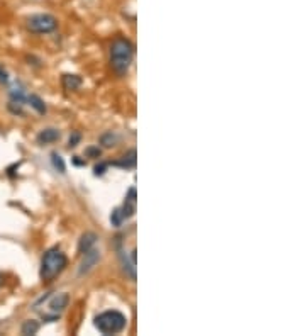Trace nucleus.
<instances>
[{
  "label": "nucleus",
  "mask_w": 305,
  "mask_h": 336,
  "mask_svg": "<svg viewBox=\"0 0 305 336\" xmlns=\"http://www.w3.org/2000/svg\"><path fill=\"white\" fill-rule=\"evenodd\" d=\"M3 284H5V275H3V273L0 272V287H2Z\"/></svg>",
  "instance_id": "a878e982"
},
{
  "label": "nucleus",
  "mask_w": 305,
  "mask_h": 336,
  "mask_svg": "<svg viewBox=\"0 0 305 336\" xmlns=\"http://www.w3.org/2000/svg\"><path fill=\"white\" fill-rule=\"evenodd\" d=\"M26 27L34 34H49L58 29V19L53 14H34L27 17Z\"/></svg>",
  "instance_id": "39448f33"
},
{
  "label": "nucleus",
  "mask_w": 305,
  "mask_h": 336,
  "mask_svg": "<svg viewBox=\"0 0 305 336\" xmlns=\"http://www.w3.org/2000/svg\"><path fill=\"white\" fill-rule=\"evenodd\" d=\"M85 156H86V158H100L102 149L98 146H88L85 149Z\"/></svg>",
  "instance_id": "aec40b11"
},
{
  "label": "nucleus",
  "mask_w": 305,
  "mask_h": 336,
  "mask_svg": "<svg viewBox=\"0 0 305 336\" xmlns=\"http://www.w3.org/2000/svg\"><path fill=\"white\" fill-rule=\"evenodd\" d=\"M67 265H68V258L60 248L58 246L49 248V250L43 255V258H41L39 279L43 280V284L53 282L61 272L65 270V268H67Z\"/></svg>",
  "instance_id": "7ed1b4c3"
},
{
  "label": "nucleus",
  "mask_w": 305,
  "mask_h": 336,
  "mask_svg": "<svg viewBox=\"0 0 305 336\" xmlns=\"http://www.w3.org/2000/svg\"><path fill=\"white\" fill-rule=\"evenodd\" d=\"M51 163H53V168H55L58 173H67V163H65L63 156H61L60 153L56 151L51 153Z\"/></svg>",
  "instance_id": "dca6fc26"
},
{
  "label": "nucleus",
  "mask_w": 305,
  "mask_h": 336,
  "mask_svg": "<svg viewBox=\"0 0 305 336\" xmlns=\"http://www.w3.org/2000/svg\"><path fill=\"white\" fill-rule=\"evenodd\" d=\"M110 223H112V226H115V227H121L122 224L126 223L124 219H122L121 213H119V207H117V209H114V213L110 214Z\"/></svg>",
  "instance_id": "a211bd4d"
},
{
  "label": "nucleus",
  "mask_w": 305,
  "mask_h": 336,
  "mask_svg": "<svg viewBox=\"0 0 305 336\" xmlns=\"http://www.w3.org/2000/svg\"><path fill=\"white\" fill-rule=\"evenodd\" d=\"M134 60V44L127 37L117 36L110 43V68L115 75L124 77Z\"/></svg>",
  "instance_id": "f03ea898"
},
{
  "label": "nucleus",
  "mask_w": 305,
  "mask_h": 336,
  "mask_svg": "<svg viewBox=\"0 0 305 336\" xmlns=\"http://www.w3.org/2000/svg\"><path fill=\"white\" fill-rule=\"evenodd\" d=\"M9 97H10V102H17V104H22L24 106V104H26V99H27L26 87L20 84V82H15L9 90Z\"/></svg>",
  "instance_id": "9b49d317"
},
{
  "label": "nucleus",
  "mask_w": 305,
  "mask_h": 336,
  "mask_svg": "<svg viewBox=\"0 0 305 336\" xmlns=\"http://www.w3.org/2000/svg\"><path fill=\"white\" fill-rule=\"evenodd\" d=\"M26 102H27L29 106H31L36 112H38V114H41V115H44V114H46V112H48L46 104H44V101L39 97V95H36V94H27Z\"/></svg>",
  "instance_id": "4468645a"
},
{
  "label": "nucleus",
  "mask_w": 305,
  "mask_h": 336,
  "mask_svg": "<svg viewBox=\"0 0 305 336\" xmlns=\"http://www.w3.org/2000/svg\"><path fill=\"white\" fill-rule=\"evenodd\" d=\"M81 141V134L80 132H72V136H70V139H68V148L72 149V148H75V146H78V143Z\"/></svg>",
  "instance_id": "4be33fe9"
},
{
  "label": "nucleus",
  "mask_w": 305,
  "mask_h": 336,
  "mask_svg": "<svg viewBox=\"0 0 305 336\" xmlns=\"http://www.w3.org/2000/svg\"><path fill=\"white\" fill-rule=\"evenodd\" d=\"M60 138H61L60 129H56V127H44V129H41L38 132L36 141H38V144H41V146H44V144L56 143V141H60Z\"/></svg>",
  "instance_id": "1a4fd4ad"
},
{
  "label": "nucleus",
  "mask_w": 305,
  "mask_h": 336,
  "mask_svg": "<svg viewBox=\"0 0 305 336\" xmlns=\"http://www.w3.org/2000/svg\"><path fill=\"white\" fill-rule=\"evenodd\" d=\"M136 206H138V196H136V187H131L129 190H127L126 194V199H124V204L119 207V213H121L122 219L127 221V219H131L133 216L136 214Z\"/></svg>",
  "instance_id": "6e6552de"
},
{
  "label": "nucleus",
  "mask_w": 305,
  "mask_h": 336,
  "mask_svg": "<svg viewBox=\"0 0 305 336\" xmlns=\"http://www.w3.org/2000/svg\"><path fill=\"white\" fill-rule=\"evenodd\" d=\"M0 84H3V85L9 84V72H7L2 65H0Z\"/></svg>",
  "instance_id": "5701e85b"
},
{
  "label": "nucleus",
  "mask_w": 305,
  "mask_h": 336,
  "mask_svg": "<svg viewBox=\"0 0 305 336\" xmlns=\"http://www.w3.org/2000/svg\"><path fill=\"white\" fill-rule=\"evenodd\" d=\"M117 253H119V261H121L122 272L126 273V277H129L131 280H136V250L127 253L124 248H121V244H117Z\"/></svg>",
  "instance_id": "423d86ee"
},
{
  "label": "nucleus",
  "mask_w": 305,
  "mask_h": 336,
  "mask_svg": "<svg viewBox=\"0 0 305 336\" xmlns=\"http://www.w3.org/2000/svg\"><path fill=\"white\" fill-rule=\"evenodd\" d=\"M93 326L100 331L102 335H117L122 333L127 326V318L121 311H104L93 318Z\"/></svg>",
  "instance_id": "20e7f679"
},
{
  "label": "nucleus",
  "mask_w": 305,
  "mask_h": 336,
  "mask_svg": "<svg viewBox=\"0 0 305 336\" xmlns=\"http://www.w3.org/2000/svg\"><path fill=\"white\" fill-rule=\"evenodd\" d=\"M7 109H9L12 114L15 115H22L24 111H22V104H17V102H9V106H7Z\"/></svg>",
  "instance_id": "412c9836"
},
{
  "label": "nucleus",
  "mask_w": 305,
  "mask_h": 336,
  "mask_svg": "<svg viewBox=\"0 0 305 336\" xmlns=\"http://www.w3.org/2000/svg\"><path fill=\"white\" fill-rule=\"evenodd\" d=\"M41 325L38 321H34V319H27V321L22 323V326H20V333L24 336H29V335H36L39 331Z\"/></svg>",
  "instance_id": "2eb2a0df"
},
{
  "label": "nucleus",
  "mask_w": 305,
  "mask_h": 336,
  "mask_svg": "<svg viewBox=\"0 0 305 336\" xmlns=\"http://www.w3.org/2000/svg\"><path fill=\"white\" fill-rule=\"evenodd\" d=\"M97 239H98V236L95 233H92V231L83 233L80 236V239H78V251H80V253L88 251L90 248H93L97 244Z\"/></svg>",
  "instance_id": "f8f14e48"
},
{
  "label": "nucleus",
  "mask_w": 305,
  "mask_h": 336,
  "mask_svg": "<svg viewBox=\"0 0 305 336\" xmlns=\"http://www.w3.org/2000/svg\"><path fill=\"white\" fill-rule=\"evenodd\" d=\"M19 167H20V163H14L12 167H9V168H7V175H9L10 178H14L15 177V170H19Z\"/></svg>",
  "instance_id": "b1692460"
},
{
  "label": "nucleus",
  "mask_w": 305,
  "mask_h": 336,
  "mask_svg": "<svg viewBox=\"0 0 305 336\" xmlns=\"http://www.w3.org/2000/svg\"><path fill=\"white\" fill-rule=\"evenodd\" d=\"M73 163L78 165V167H85L86 161L85 160H80V156H75V158H73Z\"/></svg>",
  "instance_id": "393cba45"
},
{
  "label": "nucleus",
  "mask_w": 305,
  "mask_h": 336,
  "mask_svg": "<svg viewBox=\"0 0 305 336\" xmlns=\"http://www.w3.org/2000/svg\"><path fill=\"white\" fill-rule=\"evenodd\" d=\"M110 165H112V167L124 168V170H133L136 167V149H129V151L124 153L119 160L110 161Z\"/></svg>",
  "instance_id": "9d476101"
},
{
  "label": "nucleus",
  "mask_w": 305,
  "mask_h": 336,
  "mask_svg": "<svg viewBox=\"0 0 305 336\" xmlns=\"http://www.w3.org/2000/svg\"><path fill=\"white\" fill-rule=\"evenodd\" d=\"M119 143V136L114 131H107L100 136V144H104L105 148H112Z\"/></svg>",
  "instance_id": "f3484780"
},
{
  "label": "nucleus",
  "mask_w": 305,
  "mask_h": 336,
  "mask_svg": "<svg viewBox=\"0 0 305 336\" xmlns=\"http://www.w3.org/2000/svg\"><path fill=\"white\" fill-rule=\"evenodd\" d=\"M109 167H110L109 161H100V163L93 167V175H95V177H102L107 172V168H109Z\"/></svg>",
  "instance_id": "6ab92c4d"
},
{
  "label": "nucleus",
  "mask_w": 305,
  "mask_h": 336,
  "mask_svg": "<svg viewBox=\"0 0 305 336\" xmlns=\"http://www.w3.org/2000/svg\"><path fill=\"white\" fill-rule=\"evenodd\" d=\"M81 255H83V258H81L80 267H78V275L83 277V275H88V273L97 267L98 261H100V250L93 246L90 248L88 251L81 253Z\"/></svg>",
  "instance_id": "0eeeda50"
},
{
  "label": "nucleus",
  "mask_w": 305,
  "mask_h": 336,
  "mask_svg": "<svg viewBox=\"0 0 305 336\" xmlns=\"http://www.w3.org/2000/svg\"><path fill=\"white\" fill-rule=\"evenodd\" d=\"M70 304L68 292H49L34 302L32 311L41 316L43 323H56Z\"/></svg>",
  "instance_id": "f257e3e1"
},
{
  "label": "nucleus",
  "mask_w": 305,
  "mask_h": 336,
  "mask_svg": "<svg viewBox=\"0 0 305 336\" xmlns=\"http://www.w3.org/2000/svg\"><path fill=\"white\" fill-rule=\"evenodd\" d=\"M83 84V80H81V77H78V75H70V73H65L63 77H61V85H63L65 90H68V92H73V90H78Z\"/></svg>",
  "instance_id": "ddd939ff"
}]
</instances>
